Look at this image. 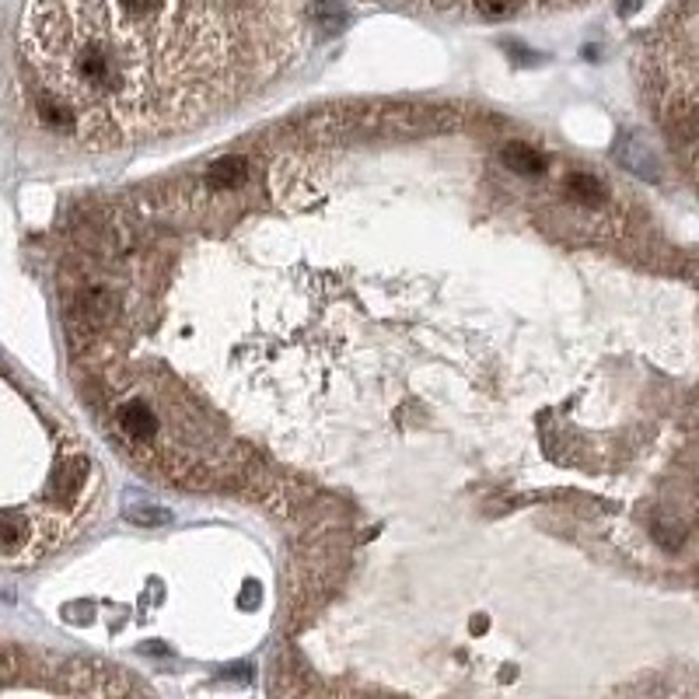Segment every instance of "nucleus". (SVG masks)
Here are the masks:
<instances>
[{
	"mask_svg": "<svg viewBox=\"0 0 699 699\" xmlns=\"http://www.w3.org/2000/svg\"><path fill=\"white\" fill-rule=\"evenodd\" d=\"M291 0H25L21 60L42 105L88 144L182 130L298 53Z\"/></svg>",
	"mask_w": 699,
	"mask_h": 699,
	"instance_id": "nucleus-1",
	"label": "nucleus"
},
{
	"mask_svg": "<svg viewBox=\"0 0 699 699\" xmlns=\"http://www.w3.org/2000/svg\"><path fill=\"white\" fill-rule=\"evenodd\" d=\"M567 189L574 193V200H581V203H602V200H605V186L595 179V175H588V172L570 175V179H567Z\"/></svg>",
	"mask_w": 699,
	"mask_h": 699,
	"instance_id": "nucleus-2",
	"label": "nucleus"
},
{
	"mask_svg": "<svg viewBox=\"0 0 699 699\" xmlns=\"http://www.w3.org/2000/svg\"><path fill=\"white\" fill-rule=\"evenodd\" d=\"M504 161L511 168H518V172H528V175H539L542 168H546V161H542V154H535L532 147L525 144H511L504 151Z\"/></svg>",
	"mask_w": 699,
	"mask_h": 699,
	"instance_id": "nucleus-3",
	"label": "nucleus"
}]
</instances>
